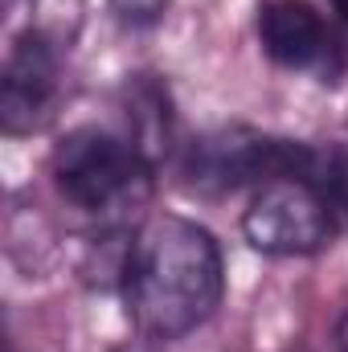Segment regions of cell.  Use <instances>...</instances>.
I'll return each mask as SVG.
<instances>
[{
  "instance_id": "1",
  "label": "cell",
  "mask_w": 348,
  "mask_h": 352,
  "mask_svg": "<svg viewBox=\"0 0 348 352\" xmlns=\"http://www.w3.org/2000/svg\"><path fill=\"white\" fill-rule=\"evenodd\" d=\"M119 287L131 324L148 340H180L201 328L221 303V246L205 226L160 213L131 234Z\"/></svg>"
},
{
  "instance_id": "2",
  "label": "cell",
  "mask_w": 348,
  "mask_h": 352,
  "mask_svg": "<svg viewBox=\"0 0 348 352\" xmlns=\"http://www.w3.org/2000/svg\"><path fill=\"white\" fill-rule=\"evenodd\" d=\"M50 176L70 205L111 213L148 197L152 160L135 148V140H123L107 127H74L54 144Z\"/></svg>"
},
{
  "instance_id": "3",
  "label": "cell",
  "mask_w": 348,
  "mask_h": 352,
  "mask_svg": "<svg viewBox=\"0 0 348 352\" xmlns=\"http://www.w3.org/2000/svg\"><path fill=\"white\" fill-rule=\"evenodd\" d=\"M332 197L299 176H279L259 184L250 209L242 213V234L246 242L274 254V258H299V254H316L332 242Z\"/></svg>"
},
{
  "instance_id": "4",
  "label": "cell",
  "mask_w": 348,
  "mask_h": 352,
  "mask_svg": "<svg viewBox=\"0 0 348 352\" xmlns=\"http://www.w3.org/2000/svg\"><path fill=\"white\" fill-rule=\"evenodd\" d=\"M58 102V50L45 33H21L4 62L0 123L4 135H33L50 123Z\"/></svg>"
},
{
  "instance_id": "5",
  "label": "cell",
  "mask_w": 348,
  "mask_h": 352,
  "mask_svg": "<svg viewBox=\"0 0 348 352\" xmlns=\"http://www.w3.org/2000/svg\"><path fill=\"white\" fill-rule=\"evenodd\" d=\"M259 41L270 62L287 70H307L328 54V29L307 0H266L259 8Z\"/></svg>"
},
{
  "instance_id": "6",
  "label": "cell",
  "mask_w": 348,
  "mask_h": 352,
  "mask_svg": "<svg viewBox=\"0 0 348 352\" xmlns=\"http://www.w3.org/2000/svg\"><path fill=\"white\" fill-rule=\"evenodd\" d=\"M168 4H173V0H111V12H115L123 25H131V29H144V25L160 21Z\"/></svg>"
},
{
  "instance_id": "7",
  "label": "cell",
  "mask_w": 348,
  "mask_h": 352,
  "mask_svg": "<svg viewBox=\"0 0 348 352\" xmlns=\"http://www.w3.org/2000/svg\"><path fill=\"white\" fill-rule=\"evenodd\" d=\"M332 205H336V209H345V213H348V173L340 176V180H336V188H332Z\"/></svg>"
},
{
  "instance_id": "8",
  "label": "cell",
  "mask_w": 348,
  "mask_h": 352,
  "mask_svg": "<svg viewBox=\"0 0 348 352\" xmlns=\"http://www.w3.org/2000/svg\"><path fill=\"white\" fill-rule=\"evenodd\" d=\"M111 352H160V349H156V340L144 336V340H127V344H119V349H111Z\"/></svg>"
},
{
  "instance_id": "9",
  "label": "cell",
  "mask_w": 348,
  "mask_h": 352,
  "mask_svg": "<svg viewBox=\"0 0 348 352\" xmlns=\"http://www.w3.org/2000/svg\"><path fill=\"white\" fill-rule=\"evenodd\" d=\"M336 344H340V352H348V311L340 316V324H336Z\"/></svg>"
},
{
  "instance_id": "10",
  "label": "cell",
  "mask_w": 348,
  "mask_h": 352,
  "mask_svg": "<svg viewBox=\"0 0 348 352\" xmlns=\"http://www.w3.org/2000/svg\"><path fill=\"white\" fill-rule=\"evenodd\" d=\"M328 4L336 8V16H340V21H348V0H328Z\"/></svg>"
}]
</instances>
